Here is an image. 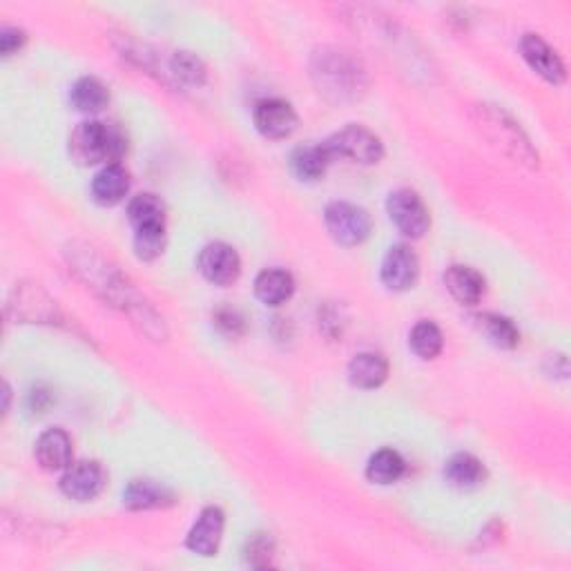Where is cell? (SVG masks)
Listing matches in <instances>:
<instances>
[{"mask_svg":"<svg viewBox=\"0 0 571 571\" xmlns=\"http://www.w3.org/2000/svg\"><path fill=\"white\" fill-rule=\"evenodd\" d=\"M331 154L326 152L324 143L319 145H304V148H297L290 157V168L293 174L302 181H317L324 177V172L331 163Z\"/></svg>","mask_w":571,"mask_h":571,"instance_id":"44dd1931","label":"cell"},{"mask_svg":"<svg viewBox=\"0 0 571 571\" xmlns=\"http://www.w3.org/2000/svg\"><path fill=\"white\" fill-rule=\"evenodd\" d=\"M170 72L183 85L201 87L208 79V70L199 56L190 52H177L170 58Z\"/></svg>","mask_w":571,"mask_h":571,"instance_id":"4316f807","label":"cell"},{"mask_svg":"<svg viewBox=\"0 0 571 571\" xmlns=\"http://www.w3.org/2000/svg\"><path fill=\"white\" fill-rule=\"evenodd\" d=\"M123 505L132 511H148V509H166L174 505V493L166 485L157 480L141 478L132 480L123 489Z\"/></svg>","mask_w":571,"mask_h":571,"instance_id":"5bb4252c","label":"cell"},{"mask_svg":"<svg viewBox=\"0 0 571 571\" xmlns=\"http://www.w3.org/2000/svg\"><path fill=\"white\" fill-rule=\"evenodd\" d=\"M255 128L266 139H288L297 130V114L284 99H264L255 105Z\"/></svg>","mask_w":571,"mask_h":571,"instance_id":"30bf717a","label":"cell"},{"mask_svg":"<svg viewBox=\"0 0 571 571\" xmlns=\"http://www.w3.org/2000/svg\"><path fill=\"white\" fill-rule=\"evenodd\" d=\"M70 261L74 264L76 273L85 279V284H90V288H94L105 302L128 308L130 315L132 311H143L145 304L134 302V290L125 282L119 270L99 255H94L92 248L74 250Z\"/></svg>","mask_w":571,"mask_h":571,"instance_id":"3957f363","label":"cell"},{"mask_svg":"<svg viewBox=\"0 0 571 571\" xmlns=\"http://www.w3.org/2000/svg\"><path fill=\"white\" fill-rule=\"evenodd\" d=\"M215 324L224 335L228 337H239L244 333V317L237 311H230V308H221L215 315Z\"/></svg>","mask_w":571,"mask_h":571,"instance_id":"4dcf8cb0","label":"cell"},{"mask_svg":"<svg viewBox=\"0 0 571 571\" xmlns=\"http://www.w3.org/2000/svg\"><path fill=\"white\" fill-rule=\"evenodd\" d=\"M478 125L487 134V139L505 150L511 159L538 166L536 150L531 148L527 134L520 130V125L509 114L493 108V105H480Z\"/></svg>","mask_w":571,"mask_h":571,"instance_id":"277c9868","label":"cell"},{"mask_svg":"<svg viewBox=\"0 0 571 571\" xmlns=\"http://www.w3.org/2000/svg\"><path fill=\"white\" fill-rule=\"evenodd\" d=\"M311 79L317 92L333 103L360 101L369 87V74L360 58L340 47H319L313 52Z\"/></svg>","mask_w":571,"mask_h":571,"instance_id":"6da1fadb","label":"cell"},{"mask_svg":"<svg viewBox=\"0 0 571 571\" xmlns=\"http://www.w3.org/2000/svg\"><path fill=\"white\" fill-rule=\"evenodd\" d=\"M326 152L331 159H351L362 166H373L384 157V145L377 134L362 128V125H346L344 130L335 132L324 141Z\"/></svg>","mask_w":571,"mask_h":571,"instance_id":"5b68a950","label":"cell"},{"mask_svg":"<svg viewBox=\"0 0 571 571\" xmlns=\"http://www.w3.org/2000/svg\"><path fill=\"white\" fill-rule=\"evenodd\" d=\"M444 476H447L451 487L471 491L485 485L487 469L485 464L476 456H471V453H456V456L447 462V467H444Z\"/></svg>","mask_w":571,"mask_h":571,"instance_id":"ffe728a7","label":"cell"},{"mask_svg":"<svg viewBox=\"0 0 571 571\" xmlns=\"http://www.w3.org/2000/svg\"><path fill=\"white\" fill-rule=\"evenodd\" d=\"M128 219L134 230L145 226H163L166 224V206H163V201L157 195L143 192V195L130 201Z\"/></svg>","mask_w":571,"mask_h":571,"instance_id":"d4e9b609","label":"cell"},{"mask_svg":"<svg viewBox=\"0 0 571 571\" xmlns=\"http://www.w3.org/2000/svg\"><path fill=\"white\" fill-rule=\"evenodd\" d=\"M70 101L79 112L99 114L108 108L110 92L108 87H105L99 79H94V76H83V79L74 83Z\"/></svg>","mask_w":571,"mask_h":571,"instance_id":"7402d4cb","label":"cell"},{"mask_svg":"<svg viewBox=\"0 0 571 571\" xmlns=\"http://www.w3.org/2000/svg\"><path fill=\"white\" fill-rule=\"evenodd\" d=\"M404 469L406 464L398 451L382 449L371 456L369 464H366V478L373 485H393V482H398L404 476Z\"/></svg>","mask_w":571,"mask_h":571,"instance_id":"cb8c5ba5","label":"cell"},{"mask_svg":"<svg viewBox=\"0 0 571 571\" xmlns=\"http://www.w3.org/2000/svg\"><path fill=\"white\" fill-rule=\"evenodd\" d=\"M326 228L342 246H360L371 235V217L364 208L348 201H333L324 210Z\"/></svg>","mask_w":571,"mask_h":571,"instance_id":"8992f818","label":"cell"},{"mask_svg":"<svg viewBox=\"0 0 571 571\" xmlns=\"http://www.w3.org/2000/svg\"><path fill=\"white\" fill-rule=\"evenodd\" d=\"M389 217L404 237L420 239L429 230V210L413 190H395L386 201Z\"/></svg>","mask_w":571,"mask_h":571,"instance_id":"52a82bcc","label":"cell"},{"mask_svg":"<svg viewBox=\"0 0 571 571\" xmlns=\"http://www.w3.org/2000/svg\"><path fill=\"white\" fill-rule=\"evenodd\" d=\"M478 328H480L482 333H485V337L493 346L505 348V351H509V348H516L518 342H520L518 328L514 326V322H511V319L502 317V315H493V313L480 315L478 317Z\"/></svg>","mask_w":571,"mask_h":571,"instance_id":"484cf974","label":"cell"},{"mask_svg":"<svg viewBox=\"0 0 571 571\" xmlns=\"http://www.w3.org/2000/svg\"><path fill=\"white\" fill-rule=\"evenodd\" d=\"M444 284L460 304L473 306L485 295V277L469 266H451L444 273Z\"/></svg>","mask_w":571,"mask_h":571,"instance_id":"d6986e66","label":"cell"},{"mask_svg":"<svg viewBox=\"0 0 571 571\" xmlns=\"http://www.w3.org/2000/svg\"><path fill=\"white\" fill-rule=\"evenodd\" d=\"M520 52L531 70L551 85H563L567 79L565 65L560 56L538 34H525L520 41Z\"/></svg>","mask_w":571,"mask_h":571,"instance_id":"4fadbf2b","label":"cell"},{"mask_svg":"<svg viewBox=\"0 0 571 571\" xmlns=\"http://www.w3.org/2000/svg\"><path fill=\"white\" fill-rule=\"evenodd\" d=\"M409 346L415 355L422 357V360H433V357H438L442 351L440 328L433 322L415 324L409 335Z\"/></svg>","mask_w":571,"mask_h":571,"instance_id":"83f0119b","label":"cell"},{"mask_svg":"<svg viewBox=\"0 0 571 571\" xmlns=\"http://www.w3.org/2000/svg\"><path fill=\"white\" fill-rule=\"evenodd\" d=\"M295 293V279L288 270L266 268L255 279V295L261 304L282 306Z\"/></svg>","mask_w":571,"mask_h":571,"instance_id":"e0dca14e","label":"cell"},{"mask_svg":"<svg viewBox=\"0 0 571 571\" xmlns=\"http://www.w3.org/2000/svg\"><path fill=\"white\" fill-rule=\"evenodd\" d=\"M275 556V543L266 534H255L246 545V560L253 567H270Z\"/></svg>","mask_w":571,"mask_h":571,"instance_id":"f546056e","label":"cell"},{"mask_svg":"<svg viewBox=\"0 0 571 571\" xmlns=\"http://www.w3.org/2000/svg\"><path fill=\"white\" fill-rule=\"evenodd\" d=\"M105 482H108V476H105V469L99 462L81 460L72 462L70 467L65 469L61 478V491L70 500L90 502L96 496H101Z\"/></svg>","mask_w":571,"mask_h":571,"instance_id":"ba28073f","label":"cell"},{"mask_svg":"<svg viewBox=\"0 0 571 571\" xmlns=\"http://www.w3.org/2000/svg\"><path fill=\"white\" fill-rule=\"evenodd\" d=\"M25 41H27V36L23 29H18V27L0 29V52H3V56H12L14 52L21 50Z\"/></svg>","mask_w":571,"mask_h":571,"instance_id":"1f68e13d","label":"cell"},{"mask_svg":"<svg viewBox=\"0 0 571 571\" xmlns=\"http://www.w3.org/2000/svg\"><path fill=\"white\" fill-rule=\"evenodd\" d=\"M166 250V226H145L134 232V255L141 261H154Z\"/></svg>","mask_w":571,"mask_h":571,"instance_id":"f1b7e54d","label":"cell"},{"mask_svg":"<svg viewBox=\"0 0 571 571\" xmlns=\"http://www.w3.org/2000/svg\"><path fill=\"white\" fill-rule=\"evenodd\" d=\"M389 377V362L380 353H360L348 364V380L357 389H377Z\"/></svg>","mask_w":571,"mask_h":571,"instance_id":"ac0fdd59","label":"cell"},{"mask_svg":"<svg viewBox=\"0 0 571 571\" xmlns=\"http://www.w3.org/2000/svg\"><path fill=\"white\" fill-rule=\"evenodd\" d=\"M18 295V304H9V306H16L18 313L16 317L21 319H29V322H45V319H52L56 317V302H52L50 297H47L41 288H21L16 290Z\"/></svg>","mask_w":571,"mask_h":571,"instance_id":"603a6c76","label":"cell"},{"mask_svg":"<svg viewBox=\"0 0 571 571\" xmlns=\"http://www.w3.org/2000/svg\"><path fill=\"white\" fill-rule=\"evenodd\" d=\"M224 525L226 516L219 507H206L199 514L197 522L192 525L190 534L186 538V547L192 554L210 558L215 556L221 545V538H224Z\"/></svg>","mask_w":571,"mask_h":571,"instance_id":"7c38bea8","label":"cell"},{"mask_svg":"<svg viewBox=\"0 0 571 571\" xmlns=\"http://www.w3.org/2000/svg\"><path fill=\"white\" fill-rule=\"evenodd\" d=\"M197 266L199 273L215 286H230L232 282H237L241 273V259L237 250L224 244V241H215V244L203 248Z\"/></svg>","mask_w":571,"mask_h":571,"instance_id":"9c48e42d","label":"cell"},{"mask_svg":"<svg viewBox=\"0 0 571 571\" xmlns=\"http://www.w3.org/2000/svg\"><path fill=\"white\" fill-rule=\"evenodd\" d=\"M380 275L386 288L402 293V290H409L418 282L420 261L409 246H393L389 248V253L384 255Z\"/></svg>","mask_w":571,"mask_h":571,"instance_id":"8fae6325","label":"cell"},{"mask_svg":"<svg viewBox=\"0 0 571 571\" xmlns=\"http://www.w3.org/2000/svg\"><path fill=\"white\" fill-rule=\"evenodd\" d=\"M123 132L116 125L101 121H83L76 125L70 137V154L79 166H96V163H119L125 154Z\"/></svg>","mask_w":571,"mask_h":571,"instance_id":"7a4b0ae2","label":"cell"},{"mask_svg":"<svg viewBox=\"0 0 571 571\" xmlns=\"http://www.w3.org/2000/svg\"><path fill=\"white\" fill-rule=\"evenodd\" d=\"M34 456L45 471H65L72 464V438L63 429H50L36 440Z\"/></svg>","mask_w":571,"mask_h":571,"instance_id":"9a60e30c","label":"cell"},{"mask_svg":"<svg viewBox=\"0 0 571 571\" xmlns=\"http://www.w3.org/2000/svg\"><path fill=\"white\" fill-rule=\"evenodd\" d=\"M130 174L119 163L105 166L92 181V197L99 206H116L128 195Z\"/></svg>","mask_w":571,"mask_h":571,"instance_id":"2e32d148","label":"cell"}]
</instances>
